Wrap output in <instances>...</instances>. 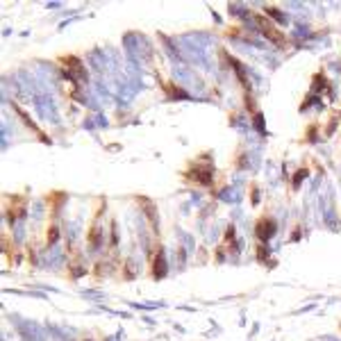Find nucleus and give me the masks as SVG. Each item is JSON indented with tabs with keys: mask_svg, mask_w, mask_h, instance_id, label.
I'll list each match as a JSON object with an SVG mask.
<instances>
[{
	"mask_svg": "<svg viewBox=\"0 0 341 341\" xmlns=\"http://www.w3.org/2000/svg\"><path fill=\"white\" fill-rule=\"evenodd\" d=\"M259 25H262L264 34L271 36V41L275 43V46H282V43H284V34H280V32H277V30L269 23V18H259Z\"/></svg>",
	"mask_w": 341,
	"mask_h": 341,
	"instance_id": "nucleus-1",
	"label": "nucleus"
}]
</instances>
